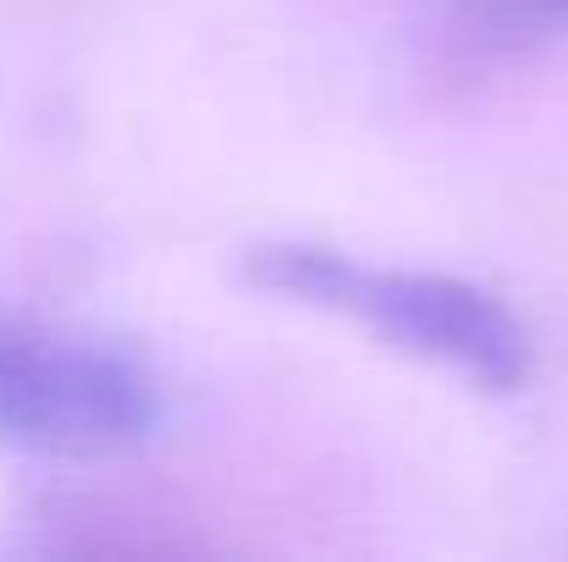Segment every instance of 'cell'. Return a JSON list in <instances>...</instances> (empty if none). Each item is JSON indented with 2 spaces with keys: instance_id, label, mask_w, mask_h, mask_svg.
Listing matches in <instances>:
<instances>
[{
  "instance_id": "6da1fadb",
  "label": "cell",
  "mask_w": 568,
  "mask_h": 562,
  "mask_svg": "<svg viewBox=\"0 0 568 562\" xmlns=\"http://www.w3.org/2000/svg\"><path fill=\"white\" fill-rule=\"evenodd\" d=\"M248 282L265 293H282L310 309L354 315L392 348L447 365L453 375L514 391L530 375V337L525 326L486 293L458 276H425V270H371L337 248L315 243H265L248 254Z\"/></svg>"
},
{
  "instance_id": "7a4b0ae2",
  "label": "cell",
  "mask_w": 568,
  "mask_h": 562,
  "mask_svg": "<svg viewBox=\"0 0 568 562\" xmlns=\"http://www.w3.org/2000/svg\"><path fill=\"white\" fill-rule=\"evenodd\" d=\"M161 391L133 354L0 309V441L44 458H116L155 436Z\"/></svg>"
}]
</instances>
